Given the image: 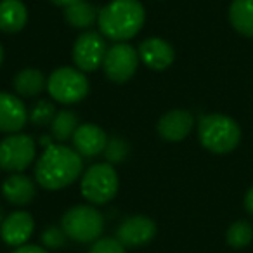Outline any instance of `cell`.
<instances>
[{
  "label": "cell",
  "instance_id": "cell-12",
  "mask_svg": "<svg viewBox=\"0 0 253 253\" xmlns=\"http://www.w3.org/2000/svg\"><path fill=\"white\" fill-rule=\"evenodd\" d=\"M73 149L82 158H94L104 153L108 135L95 123H82L73 134Z\"/></svg>",
  "mask_w": 253,
  "mask_h": 253
},
{
  "label": "cell",
  "instance_id": "cell-4",
  "mask_svg": "<svg viewBox=\"0 0 253 253\" xmlns=\"http://www.w3.org/2000/svg\"><path fill=\"white\" fill-rule=\"evenodd\" d=\"M61 227L71 241L94 243L102 236L104 231V217L95 207L90 205H77L64 211L61 218Z\"/></svg>",
  "mask_w": 253,
  "mask_h": 253
},
{
  "label": "cell",
  "instance_id": "cell-25",
  "mask_svg": "<svg viewBox=\"0 0 253 253\" xmlns=\"http://www.w3.org/2000/svg\"><path fill=\"white\" fill-rule=\"evenodd\" d=\"M66 239H68V236H66V232L63 231V227L49 225V227L43 229V232H42V243H43V246L49 250L63 248Z\"/></svg>",
  "mask_w": 253,
  "mask_h": 253
},
{
  "label": "cell",
  "instance_id": "cell-9",
  "mask_svg": "<svg viewBox=\"0 0 253 253\" xmlns=\"http://www.w3.org/2000/svg\"><path fill=\"white\" fill-rule=\"evenodd\" d=\"M108 45L102 33L99 32H84L78 35L73 43V61L77 68L84 73H90L104 63Z\"/></svg>",
  "mask_w": 253,
  "mask_h": 253
},
{
  "label": "cell",
  "instance_id": "cell-31",
  "mask_svg": "<svg viewBox=\"0 0 253 253\" xmlns=\"http://www.w3.org/2000/svg\"><path fill=\"white\" fill-rule=\"evenodd\" d=\"M0 225H2V211H0Z\"/></svg>",
  "mask_w": 253,
  "mask_h": 253
},
{
  "label": "cell",
  "instance_id": "cell-29",
  "mask_svg": "<svg viewBox=\"0 0 253 253\" xmlns=\"http://www.w3.org/2000/svg\"><path fill=\"white\" fill-rule=\"evenodd\" d=\"M54 5H57V7H70V5L77 4V2H82V0H50Z\"/></svg>",
  "mask_w": 253,
  "mask_h": 253
},
{
  "label": "cell",
  "instance_id": "cell-2",
  "mask_svg": "<svg viewBox=\"0 0 253 253\" xmlns=\"http://www.w3.org/2000/svg\"><path fill=\"white\" fill-rule=\"evenodd\" d=\"M146 21L144 5L139 0H111L99 11L101 33L113 42H126L142 30Z\"/></svg>",
  "mask_w": 253,
  "mask_h": 253
},
{
  "label": "cell",
  "instance_id": "cell-22",
  "mask_svg": "<svg viewBox=\"0 0 253 253\" xmlns=\"http://www.w3.org/2000/svg\"><path fill=\"white\" fill-rule=\"evenodd\" d=\"M253 239V227L246 220H238L231 224L225 232V241L232 248H245Z\"/></svg>",
  "mask_w": 253,
  "mask_h": 253
},
{
  "label": "cell",
  "instance_id": "cell-15",
  "mask_svg": "<svg viewBox=\"0 0 253 253\" xmlns=\"http://www.w3.org/2000/svg\"><path fill=\"white\" fill-rule=\"evenodd\" d=\"M139 59L151 68L153 71H163L173 63L175 59V50L167 40L160 37H151L146 39L137 49Z\"/></svg>",
  "mask_w": 253,
  "mask_h": 253
},
{
  "label": "cell",
  "instance_id": "cell-11",
  "mask_svg": "<svg viewBox=\"0 0 253 253\" xmlns=\"http://www.w3.org/2000/svg\"><path fill=\"white\" fill-rule=\"evenodd\" d=\"M194 126V116L187 109H172L158 120L156 130L167 142H180L191 134Z\"/></svg>",
  "mask_w": 253,
  "mask_h": 253
},
{
  "label": "cell",
  "instance_id": "cell-23",
  "mask_svg": "<svg viewBox=\"0 0 253 253\" xmlns=\"http://www.w3.org/2000/svg\"><path fill=\"white\" fill-rule=\"evenodd\" d=\"M56 115H57L56 104L52 101H49V99H40V101L35 102L32 111L28 113V120L35 126H45L52 123Z\"/></svg>",
  "mask_w": 253,
  "mask_h": 253
},
{
  "label": "cell",
  "instance_id": "cell-19",
  "mask_svg": "<svg viewBox=\"0 0 253 253\" xmlns=\"http://www.w3.org/2000/svg\"><path fill=\"white\" fill-rule=\"evenodd\" d=\"M97 18L99 9L87 0H82V2H77L64 9V21L78 30H88L97 23Z\"/></svg>",
  "mask_w": 253,
  "mask_h": 253
},
{
  "label": "cell",
  "instance_id": "cell-18",
  "mask_svg": "<svg viewBox=\"0 0 253 253\" xmlns=\"http://www.w3.org/2000/svg\"><path fill=\"white\" fill-rule=\"evenodd\" d=\"M12 85L19 97H37L47 88V80L37 68H25L16 73Z\"/></svg>",
  "mask_w": 253,
  "mask_h": 253
},
{
  "label": "cell",
  "instance_id": "cell-6",
  "mask_svg": "<svg viewBox=\"0 0 253 253\" xmlns=\"http://www.w3.org/2000/svg\"><path fill=\"white\" fill-rule=\"evenodd\" d=\"M47 90L50 97L61 104H75L87 97L88 80L78 68H57L47 78Z\"/></svg>",
  "mask_w": 253,
  "mask_h": 253
},
{
  "label": "cell",
  "instance_id": "cell-5",
  "mask_svg": "<svg viewBox=\"0 0 253 253\" xmlns=\"http://www.w3.org/2000/svg\"><path fill=\"white\" fill-rule=\"evenodd\" d=\"M118 173L111 163H95L85 170L80 182L82 196L92 205H106L118 193Z\"/></svg>",
  "mask_w": 253,
  "mask_h": 253
},
{
  "label": "cell",
  "instance_id": "cell-27",
  "mask_svg": "<svg viewBox=\"0 0 253 253\" xmlns=\"http://www.w3.org/2000/svg\"><path fill=\"white\" fill-rule=\"evenodd\" d=\"M12 253H49L45 248L42 246H37V245H23L19 248H16Z\"/></svg>",
  "mask_w": 253,
  "mask_h": 253
},
{
  "label": "cell",
  "instance_id": "cell-26",
  "mask_svg": "<svg viewBox=\"0 0 253 253\" xmlns=\"http://www.w3.org/2000/svg\"><path fill=\"white\" fill-rule=\"evenodd\" d=\"M88 253H125V246L116 238H99L92 243Z\"/></svg>",
  "mask_w": 253,
  "mask_h": 253
},
{
  "label": "cell",
  "instance_id": "cell-8",
  "mask_svg": "<svg viewBox=\"0 0 253 253\" xmlns=\"http://www.w3.org/2000/svg\"><path fill=\"white\" fill-rule=\"evenodd\" d=\"M139 66V52L135 47L126 42H116L115 45L108 47L102 70L106 78L115 84H125L135 75Z\"/></svg>",
  "mask_w": 253,
  "mask_h": 253
},
{
  "label": "cell",
  "instance_id": "cell-20",
  "mask_svg": "<svg viewBox=\"0 0 253 253\" xmlns=\"http://www.w3.org/2000/svg\"><path fill=\"white\" fill-rule=\"evenodd\" d=\"M229 21L238 33L253 39V0H234L229 7Z\"/></svg>",
  "mask_w": 253,
  "mask_h": 253
},
{
  "label": "cell",
  "instance_id": "cell-7",
  "mask_svg": "<svg viewBox=\"0 0 253 253\" xmlns=\"http://www.w3.org/2000/svg\"><path fill=\"white\" fill-rule=\"evenodd\" d=\"M37 156V144L32 135L11 134L0 141V170L19 173L33 163Z\"/></svg>",
  "mask_w": 253,
  "mask_h": 253
},
{
  "label": "cell",
  "instance_id": "cell-21",
  "mask_svg": "<svg viewBox=\"0 0 253 253\" xmlns=\"http://www.w3.org/2000/svg\"><path fill=\"white\" fill-rule=\"evenodd\" d=\"M78 126H80V118L77 113L70 111V109H63V111H57V115L54 116L52 123H50V132H52L54 139L64 142L73 137Z\"/></svg>",
  "mask_w": 253,
  "mask_h": 253
},
{
  "label": "cell",
  "instance_id": "cell-28",
  "mask_svg": "<svg viewBox=\"0 0 253 253\" xmlns=\"http://www.w3.org/2000/svg\"><path fill=\"white\" fill-rule=\"evenodd\" d=\"M245 207H246V210H248L250 213L253 215V187L248 191V193H246V196H245Z\"/></svg>",
  "mask_w": 253,
  "mask_h": 253
},
{
  "label": "cell",
  "instance_id": "cell-14",
  "mask_svg": "<svg viewBox=\"0 0 253 253\" xmlns=\"http://www.w3.org/2000/svg\"><path fill=\"white\" fill-rule=\"evenodd\" d=\"M35 231V220L28 211H14L9 215L0 225V238L4 239L5 245L19 246L26 245L28 239L33 236Z\"/></svg>",
  "mask_w": 253,
  "mask_h": 253
},
{
  "label": "cell",
  "instance_id": "cell-10",
  "mask_svg": "<svg viewBox=\"0 0 253 253\" xmlns=\"http://www.w3.org/2000/svg\"><path fill=\"white\" fill-rule=\"evenodd\" d=\"M156 236V224L153 218L144 215H132L125 218L116 229V239L123 246H144Z\"/></svg>",
  "mask_w": 253,
  "mask_h": 253
},
{
  "label": "cell",
  "instance_id": "cell-3",
  "mask_svg": "<svg viewBox=\"0 0 253 253\" xmlns=\"http://www.w3.org/2000/svg\"><path fill=\"white\" fill-rule=\"evenodd\" d=\"M198 137L205 149L215 155H225L238 148L241 141V128L231 116L222 113H210L200 118Z\"/></svg>",
  "mask_w": 253,
  "mask_h": 253
},
{
  "label": "cell",
  "instance_id": "cell-17",
  "mask_svg": "<svg viewBox=\"0 0 253 253\" xmlns=\"http://www.w3.org/2000/svg\"><path fill=\"white\" fill-rule=\"evenodd\" d=\"M28 23V9L21 0H0V32L19 33Z\"/></svg>",
  "mask_w": 253,
  "mask_h": 253
},
{
  "label": "cell",
  "instance_id": "cell-13",
  "mask_svg": "<svg viewBox=\"0 0 253 253\" xmlns=\"http://www.w3.org/2000/svg\"><path fill=\"white\" fill-rule=\"evenodd\" d=\"M28 122L26 106L18 95L0 92V132L18 134Z\"/></svg>",
  "mask_w": 253,
  "mask_h": 253
},
{
  "label": "cell",
  "instance_id": "cell-16",
  "mask_svg": "<svg viewBox=\"0 0 253 253\" xmlns=\"http://www.w3.org/2000/svg\"><path fill=\"white\" fill-rule=\"evenodd\" d=\"M2 194L11 205L25 207V205L33 201V198L37 194V186L25 173H12L2 184Z\"/></svg>",
  "mask_w": 253,
  "mask_h": 253
},
{
  "label": "cell",
  "instance_id": "cell-1",
  "mask_svg": "<svg viewBox=\"0 0 253 253\" xmlns=\"http://www.w3.org/2000/svg\"><path fill=\"white\" fill-rule=\"evenodd\" d=\"M84 160L73 148L50 144L35 165V180L47 191H59L77 182L82 175Z\"/></svg>",
  "mask_w": 253,
  "mask_h": 253
},
{
  "label": "cell",
  "instance_id": "cell-24",
  "mask_svg": "<svg viewBox=\"0 0 253 253\" xmlns=\"http://www.w3.org/2000/svg\"><path fill=\"white\" fill-rule=\"evenodd\" d=\"M130 148H128V142L122 137H111L106 144V149L102 155L106 156L108 163H120L126 158Z\"/></svg>",
  "mask_w": 253,
  "mask_h": 253
},
{
  "label": "cell",
  "instance_id": "cell-30",
  "mask_svg": "<svg viewBox=\"0 0 253 253\" xmlns=\"http://www.w3.org/2000/svg\"><path fill=\"white\" fill-rule=\"evenodd\" d=\"M2 63H4V47L0 45V66H2Z\"/></svg>",
  "mask_w": 253,
  "mask_h": 253
}]
</instances>
